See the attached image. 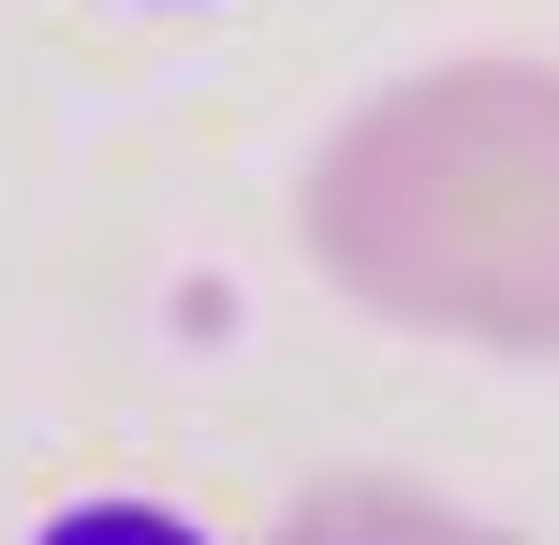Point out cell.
<instances>
[{"mask_svg": "<svg viewBox=\"0 0 559 545\" xmlns=\"http://www.w3.org/2000/svg\"><path fill=\"white\" fill-rule=\"evenodd\" d=\"M29 545H206V531L177 517V501H59Z\"/></svg>", "mask_w": 559, "mask_h": 545, "instance_id": "obj_1", "label": "cell"}]
</instances>
